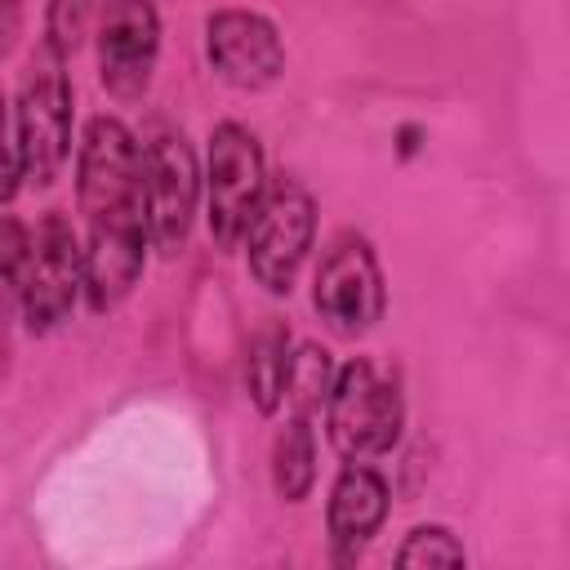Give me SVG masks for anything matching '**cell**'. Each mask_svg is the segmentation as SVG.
<instances>
[{"instance_id":"1","label":"cell","mask_w":570,"mask_h":570,"mask_svg":"<svg viewBox=\"0 0 570 570\" xmlns=\"http://www.w3.org/2000/svg\"><path fill=\"white\" fill-rule=\"evenodd\" d=\"M71 125H76V94L67 62L36 45L18 76L13 94V151L22 165V183L31 187H53L58 174L71 160Z\"/></svg>"},{"instance_id":"2","label":"cell","mask_w":570,"mask_h":570,"mask_svg":"<svg viewBox=\"0 0 570 570\" xmlns=\"http://www.w3.org/2000/svg\"><path fill=\"white\" fill-rule=\"evenodd\" d=\"M325 441L338 459H383L405 432V392L396 374H383L370 356H352L334 370L325 392Z\"/></svg>"},{"instance_id":"3","label":"cell","mask_w":570,"mask_h":570,"mask_svg":"<svg viewBox=\"0 0 570 570\" xmlns=\"http://www.w3.org/2000/svg\"><path fill=\"white\" fill-rule=\"evenodd\" d=\"M316 196L281 174V178H267V191L240 236L245 245V272L254 276V285H263V294L272 298H289L294 285H298V272L316 245Z\"/></svg>"},{"instance_id":"4","label":"cell","mask_w":570,"mask_h":570,"mask_svg":"<svg viewBox=\"0 0 570 570\" xmlns=\"http://www.w3.org/2000/svg\"><path fill=\"white\" fill-rule=\"evenodd\" d=\"M267 191V156L249 125L218 120L209 129L205 169H200V205L214 249H240V236Z\"/></svg>"},{"instance_id":"5","label":"cell","mask_w":570,"mask_h":570,"mask_svg":"<svg viewBox=\"0 0 570 570\" xmlns=\"http://www.w3.org/2000/svg\"><path fill=\"white\" fill-rule=\"evenodd\" d=\"M147 151L142 138L111 111L85 120L76 138V209L85 223L116 214H147Z\"/></svg>"},{"instance_id":"6","label":"cell","mask_w":570,"mask_h":570,"mask_svg":"<svg viewBox=\"0 0 570 570\" xmlns=\"http://www.w3.org/2000/svg\"><path fill=\"white\" fill-rule=\"evenodd\" d=\"M312 312L334 338H365L387 312L383 263L361 232H338L312 272Z\"/></svg>"},{"instance_id":"7","label":"cell","mask_w":570,"mask_h":570,"mask_svg":"<svg viewBox=\"0 0 570 570\" xmlns=\"http://www.w3.org/2000/svg\"><path fill=\"white\" fill-rule=\"evenodd\" d=\"M160 9L156 0H102L94 18L98 85L111 102H142L160 62Z\"/></svg>"},{"instance_id":"8","label":"cell","mask_w":570,"mask_h":570,"mask_svg":"<svg viewBox=\"0 0 570 570\" xmlns=\"http://www.w3.org/2000/svg\"><path fill=\"white\" fill-rule=\"evenodd\" d=\"M147 232H151V249H160L165 258H178L191 240L196 214H200V160L196 147L187 142L183 129L160 125L147 142Z\"/></svg>"},{"instance_id":"9","label":"cell","mask_w":570,"mask_h":570,"mask_svg":"<svg viewBox=\"0 0 570 570\" xmlns=\"http://www.w3.org/2000/svg\"><path fill=\"white\" fill-rule=\"evenodd\" d=\"M80 298V236L67 214L49 209L31 227L22 263V325L31 334H53Z\"/></svg>"},{"instance_id":"10","label":"cell","mask_w":570,"mask_h":570,"mask_svg":"<svg viewBox=\"0 0 570 570\" xmlns=\"http://www.w3.org/2000/svg\"><path fill=\"white\" fill-rule=\"evenodd\" d=\"M205 62L223 85L240 94H263L285 76L289 53L281 27L267 13L227 4L205 18Z\"/></svg>"},{"instance_id":"11","label":"cell","mask_w":570,"mask_h":570,"mask_svg":"<svg viewBox=\"0 0 570 570\" xmlns=\"http://www.w3.org/2000/svg\"><path fill=\"white\" fill-rule=\"evenodd\" d=\"M147 214H116L85 223L80 240V298L94 316L116 312L147 272Z\"/></svg>"},{"instance_id":"12","label":"cell","mask_w":570,"mask_h":570,"mask_svg":"<svg viewBox=\"0 0 570 570\" xmlns=\"http://www.w3.org/2000/svg\"><path fill=\"white\" fill-rule=\"evenodd\" d=\"M392 512V485L370 459H343L325 494V534L334 566H356L383 534Z\"/></svg>"},{"instance_id":"13","label":"cell","mask_w":570,"mask_h":570,"mask_svg":"<svg viewBox=\"0 0 570 570\" xmlns=\"http://www.w3.org/2000/svg\"><path fill=\"white\" fill-rule=\"evenodd\" d=\"M294 334L285 321L267 316L245 347V396L263 419H276L285 410V379H289Z\"/></svg>"},{"instance_id":"14","label":"cell","mask_w":570,"mask_h":570,"mask_svg":"<svg viewBox=\"0 0 570 570\" xmlns=\"http://www.w3.org/2000/svg\"><path fill=\"white\" fill-rule=\"evenodd\" d=\"M267 472H272V490H276L281 503L312 499V490H316V428H312V414L289 410V419L272 436Z\"/></svg>"},{"instance_id":"15","label":"cell","mask_w":570,"mask_h":570,"mask_svg":"<svg viewBox=\"0 0 570 570\" xmlns=\"http://www.w3.org/2000/svg\"><path fill=\"white\" fill-rule=\"evenodd\" d=\"M330 379H334V361L321 343H298L294 356H289V379H285V405L294 414H316L325 405V392H330Z\"/></svg>"},{"instance_id":"16","label":"cell","mask_w":570,"mask_h":570,"mask_svg":"<svg viewBox=\"0 0 570 570\" xmlns=\"http://www.w3.org/2000/svg\"><path fill=\"white\" fill-rule=\"evenodd\" d=\"M94 18H98V0H45L40 45L49 53H58L62 62H71L85 49V40L94 36Z\"/></svg>"},{"instance_id":"17","label":"cell","mask_w":570,"mask_h":570,"mask_svg":"<svg viewBox=\"0 0 570 570\" xmlns=\"http://www.w3.org/2000/svg\"><path fill=\"white\" fill-rule=\"evenodd\" d=\"M31 227L18 223L13 214H0V338L22 316V263H27Z\"/></svg>"},{"instance_id":"18","label":"cell","mask_w":570,"mask_h":570,"mask_svg":"<svg viewBox=\"0 0 570 570\" xmlns=\"http://www.w3.org/2000/svg\"><path fill=\"white\" fill-rule=\"evenodd\" d=\"M396 566H468V548H463V539L450 530V525H441V521H423V525H414L405 539H401V548H396Z\"/></svg>"},{"instance_id":"19","label":"cell","mask_w":570,"mask_h":570,"mask_svg":"<svg viewBox=\"0 0 570 570\" xmlns=\"http://www.w3.org/2000/svg\"><path fill=\"white\" fill-rule=\"evenodd\" d=\"M9 102H4V94H0V205L4 200H13V191H18V183H22V165H18V151L9 147Z\"/></svg>"},{"instance_id":"20","label":"cell","mask_w":570,"mask_h":570,"mask_svg":"<svg viewBox=\"0 0 570 570\" xmlns=\"http://www.w3.org/2000/svg\"><path fill=\"white\" fill-rule=\"evenodd\" d=\"M22 27H27V4L22 0H0V62L18 49Z\"/></svg>"},{"instance_id":"21","label":"cell","mask_w":570,"mask_h":570,"mask_svg":"<svg viewBox=\"0 0 570 570\" xmlns=\"http://www.w3.org/2000/svg\"><path fill=\"white\" fill-rule=\"evenodd\" d=\"M419 138H423V129H419V125H401V129H396V142H401L396 151H401V160H410V156L419 151Z\"/></svg>"}]
</instances>
